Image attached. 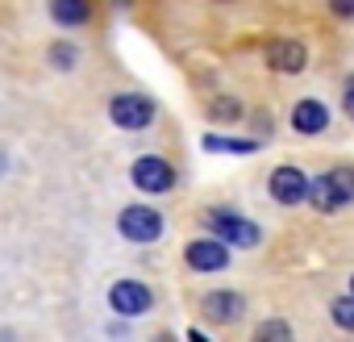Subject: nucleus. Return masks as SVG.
Here are the masks:
<instances>
[{
    "mask_svg": "<svg viewBox=\"0 0 354 342\" xmlns=\"http://www.w3.org/2000/svg\"><path fill=\"white\" fill-rule=\"evenodd\" d=\"M350 201H354V167H333L308 184V205L317 213H337Z\"/></svg>",
    "mask_w": 354,
    "mask_h": 342,
    "instance_id": "obj_1",
    "label": "nucleus"
},
{
    "mask_svg": "<svg viewBox=\"0 0 354 342\" xmlns=\"http://www.w3.org/2000/svg\"><path fill=\"white\" fill-rule=\"evenodd\" d=\"M117 230H121L125 242H138V246L158 242L162 238V213L150 209V205H125L121 217H117Z\"/></svg>",
    "mask_w": 354,
    "mask_h": 342,
    "instance_id": "obj_2",
    "label": "nucleus"
},
{
    "mask_svg": "<svg viewBox=\"0 0 354 342\" xmlns=\"http://www.w3.org/2000/svg\"><path fill=\"white\" fill-rule=\"evenodd\" d=\"M129 180H133L138 192L162 197V192L175 188V167H171L162 154H142V159H133V167H129Z\"/></svg>",
    "mask_w": 354,
    "mask_h": 342,
    "instance_id": "obj_3",
    "label": "nucleus"
},
{
    "mask_svg": "<svg viewBox=\"0 0 354 342\" xmlns=\"http://www.w3.org/2000/svg\"><path fill=\"white\" fill-rule=\"evenodd\" d=\"M209 230L217 238H225L230 246H242V251H254L263 242V230L246 217H238L234 209H209Z\"/></svg>",
    "mask_w": 354,
    "mask_h": 342,
    "instance_id": "obj_4",
    "label": "nucleus"
},
{
    "mask_svg": "<svg viewBox=\"0 0 354 342\" xmlns=\"http://www.w3.org/2000/svg\"><path fill=\"white\" fill-rule=\"evenodd\" d=\"M154 100L150 96H142V92H117L113 100H109V117H113V125L117 129H146L150 121H154Z\"/></svg>",
    "mask_w": 354,
    "mask_h": 342,
    "instance_id": "obj_5",
    "label": "nucleus"
},
{
    "mask_svg": "<svg viewBox=\"0 0 354 342\" xmlns=\"http://www.w3.org/2000/svg\"><path fill=\"white\" fill-rule=\"evenodd\" d=\"M184 263L192 271H225L230 267V242L217 238V234H205V238H192L184 246Z\"/></svg>",
    "mask_w": 354,
    "mask_h": 342,
    "instance_id": "obj_6",
    "label": "nucleus"
},
{
    "mask_svg": "<svg viewBox=\"0 0 354 342\" xmlns=\"http://www.w3.org/2000/svg\"><path fill=\"white\" fill-rule=\"evenodd\" d=\"M150 305H154V292L138 280H117L109 288V309L117 317H142V313H150Z\"/></svg>",
    "mask_w": 354,
    "mask_h": 342,
    "instance_id": "obj_7",
    "label": "nucleus"
},
{
    "mask_svg": "<svg viewBox=\"0 0 354 342\" xmlns=\"http://www.w3.org/2000/svg\"><path fill=\"white\" fill-rule=\"evenodd\" d=\"M308 176L300 167H292V163H283V167H275L271 171V180H267V188H271V197L279 201V205H300V201H308Z\"/></svg>",
    "mask_w": 354,
    "mask_h": 342,
    "instance_id": "obj_8",
    "label": "nucleus"
},
{
    "mask_svg": "<svg viewBox=\"0 0 354 342\" xmlns=\"http://www.w3.org/2000/svg\"><path fill=\"white\" fill-rule=\"evenodd\" d=\"M201 309H205V317H209L213 325H234V321L242 317V309H246V300H242L238 292H230V288H221V292H205V300H201Z\"/></svg>",
    "mask_w": 354,
    "mask_h": 342,
    "instance_id": "obj_9",
    "label": "nucleus"
},
{
    "mask_svg": "<svg viewBox=\"0 0 354 342\" xmlns=\"http://www.w3.org/2000/svg\"><path fill=\"white\" fill-rule=\"evenodd\" d=\"M267 63H271L275 71H283V75H296V71H304L308 51H304V42H296V38H279V42L267 46Z\"/></svg>",
    "mask_w": 354,
    "mask_h": 342,
    "instance_id": "obj_10",
    "label": "nucleus"
},
{
    "mask_svg": "<svg viewBox=\"0 0 354 342\" xmlns=\"http://www.w3.org/2000/svg\"><path fill=\"white\" fill-rule=\"evenodd\" d=\"M325 125H329V109L321 100H300L292 109V129L296 134H321Z\"/></svg>",
    "mask_w": 354,
    "mask_h": 342,
    "instance_id": "obj_11",
    "label": "nucleus"
},
{
    "mask_svg": "<svg viewBox=\"0 0 354 342\" xmlns=\"http://www.w3.org/2000/svg\"><path fill=\"white\" fill-rule=\"evenodd\" d=\"M50 17L67 30H80L92 21V0H50Z\"/></svg>",
    "mask_w": 354,
    "mask_h": 342,
    "instance_id": "obj_12",
    "label": "nucleus"
},
{
    "mask_svg": "<svg viewBox=\"0 0 354 342\" xmlns=\"http://www.w3.org/2000/svg\"><path fill=\"white\" fill-rule=\"evenodd\" d=\"M201 142H205V150H221V154H259V146H263L254 138H221V134H205Z\"/></svg>",
    "mask_w": 354,
    "mask_h": 342,
    "instance_id": "obj_13",
    "label": "nucleus"
},
{
    "mask_svg": "<svg viewBox=\"0 0 354 342\" xmlns=\"http://www.w3.org/2000/svg\"><path fill=\"white\" fill-rule=\"evenodd\" d=\"M329 317H333L342 330H354V292H350V296H337V300L329 305Z\"/></svg>",
    "mask_w": 354,
    "mask_h": 342,
    "instance_id": "obj_14",
    "label": "nucleus"
},
{
    "mask_svg": "<svg viewBox=\"0 0 354 342\" xmlns=\"http://www.w3.org/2000/svg\"><path fill=\"white\" fill-rule=\"evenodd\" d=\"M46 59H50V63H55L59 71H71V67H75V59H80V51H75L71 42H55Z\"/></svg>",
    "mask_w": 354,
    "mask_h": 342,
    "instance_id": "obj_15",
    "label": "nucleus"
},
{
    "mask_svg": "<svg viewBox=\"0 0 354 342\" xmlns=\"http://www.w3.org/2000/svg\"><path fill=\"white\" fill-rule=\"evenodd\" d=\"M209 117H213V121H238V117H242V105L230 100V96H221V100H213Z\"/></svg>",
    "mask_w": 354,
    "mask_h": 342,
    "instance_id": "obj_16",
    "label": "nucleus"
},
{
    "mask_svg": "<svg viewBox=\"0 0 354 342\" xmlns=\"http://www.w3.org/2000/svg\"><path fill=\"white\" fill-rule=\"evenodd\" d=\"M254 338H292V330H288L283 321H263V325L254 330Z\"/></svg>",
    "mask_w": 354,
    "mask_h": 342,
    "instance_id": "obj_17",
    "label": "nucleus"
},
{
    "mask_svg": "<svg viewBox=\"0 0 354 342\" xmlns=\"http://www.w3.org/2000/svg\"><path fill=\"white\" fill-rule=\"evenodd\" d=\"M329 13L350 21V17H354V0H329Z\"/></svg>",
    "mask_w": 354,
    "mask_h": 342,
    "instance_id": "obj_18",
    "label": "nucleus"
},
{
    "mask_svg": "<svg viewBox=\"0 0 354 342\" xmlns=\"http://www.w3.org/2000/svg\"><path fill=\"white\" fill-rule=\"evenodd\" d=\"M342 109H346V117L354 121V75H350V84H346V100H342Z\"/></svg>",
    "mask_w": 354,
    "mask_h": 342,
    "instance_id": "obj_19",
    "label": "nucleus"
},
{
    "mask_svg": "<svg viewBox=\"0 0 354 342\" xmlns=\"http://www.w3.org/2000/svg\"><path fill=\"white\" fill-rule=\"evenodd\" d=\"M5 171H9V159H5V150H0V176H5Z\"/></svg>",
    "mask_w": 354,
    "mask_h": 342,
    "instance_id": "obj_20",
    "label": "nucleus"
},
{
    "mask_svg": "<svg viewBox=\"0 0 354 342\" xmlns=\"http://www.w3.org/2000/svg\"><path fill=\"white\" fill-rule=\"evenodd\" d=\"M350 292H354V276H350Z\"/></svg>",
    "mask_w": 354,
    "mask_h": 342,
    "instance_id": "obj_21",
    "label": "nucleus"
},
{
    "mask_svg": "<svg viewBox=\"0 0 354 342\" xmlns=\"http://www.w3.org/2000/svg\"><path fill=\"white\" fill-rule=\"evenodd\" d=\"M121 5H125V0H121Z\"/></svg>",
    "mask_w": 354,
    "mask_h": 342,
    "instance_id": "obj_22",
    "label": "nucleus"
}]
</instances>
